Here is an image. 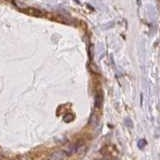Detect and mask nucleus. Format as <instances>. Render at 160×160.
Listing matches in <instances>:
<instances>
[{"label":"nucleus","mask_w":160,"mask_h":160,"mask_svg":"<svg viewBox=\"0 0 160 160\" xmlns=\"http://www.w3.org/2000/svg\"><path fill=\"white\" fill-rule=\"evenodd\" d=\"M103 104V93L100 89L97 90L96 96H95V106L97 108H100Z\"/></svg>","instance_id":"1"},{"label":"nucleus","mask_w":160,"mask_h":160,"mask_svg":"<svg viewBox=\"0 0 160 160\" xmlns=\"http://www.w3.org/2000/svg\"><path fill=\"white\" fill-rule=\"evenodd\" d=\"M65 151L62 150H58V151H55L51 155V160H63L65 157Z\"/></svg>","instance_id":"2"},{"label":"nucleus","mask_w":160,"mask_h":160,"mask_svg":"<svg viewBox=\"0 0 160 160\" xmlns=\"http://www.w3.org/2000/svg\"><path fill=\"white\" fill-rule=\"evenodd\" d=\"M74 119V115L72 113H66L63 116V121L64 122H66V123H69V122H71L72 120Z\"/></svg>","instance_id":"3"},{"label":"nucleus","mask_w":160,"mask_h":160,"mask_svg":"<svg viewBox=\"0 0 160 160\" xmlns=\"http://www.w3.org/2000/svg\"><path fill=\"white\" fill-rule=\"evenodd\" d=\"M138 147L140 148V149H143L145 146H146V144H147V142H146V140L145 139H140V140H138Z\"/></svg>","instance_id":"4"},{"label":"nucleus","mask_w":160,"mask_h":160,"mask_svg":"<svg viewBox=\"0 0 160 160\" xmlns=\"http://www.w3.org/2000/svg\"><path fill=\"white\" fill-rule=\"evenodd\" d=\"M125 121H126V124L128 125V126H130V127H132V126H133V125H132V121H131V120H130L129 118H126V119H125Z\"/></svg>","instance_id":"5"}]
</instances>
